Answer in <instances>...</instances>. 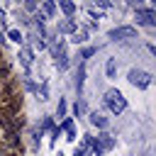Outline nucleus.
<instances>
[{
    "mask_svg": "<svg viewBox=\"0 0 156 156\" xmlns=\"http://www.w3.org/2000/svg\"><path fill=\"white\" fill-rule=\"evenodd\" d=\"M90 17H93V20H100L102 12H100V10H90Z\"/></svg>",
    "mask_w": 156,
    "mask_h": 156,
    "instance_id": "21",
    "label": "nucleus"
},
{
    "mask_svg": "<svg viewBox=\"0 0 156 156\" xmlns=\"http://www.w3.org/2000/svg\"><path fill=\"white\" fill-rule=\"evenodd\" d=\"M124 2H127L129 7H134V10H139V7H144V5H141L144 0H124Z\"/></svg>",
    "mask_w": 156,
    "mask_h": 156,
    "instance_id": "20",
    "label": "nucleus"
},
{
    "mask_svg": "<svg viewBox=\"0 0 156 156\" xmlns=\"http://www.w3.org/2000/svg\"><path fill=\"white\" fill-rule=\"evenodd\" d=\"M78 29V22L73 20V17H63V20H58V24H56V34H73Z\"/></svg>",
    "mask_w": 156,
    "mask_h": 156,
    "instance_id": "5",
    "label": "nucleus"
},
{
    "mask_svg": "<svg viewBox=\"0 0 156 156\" xmlns=\"http://www.w3.org/2000/svg\"><path fill=\"white\" fill-rule=\"evenodd\" d=\"M34 93L39 95L37 100H49V85H46V83H41V85H39V88H37Z\"/></svg>",
    "mask_w": 156,
    "mask_h": 156,
    "instance_id": "16",
    "label": "nucleus"
},
{
    "mask_svg": "<svg viewBox=\"0 0 156 156\" xmlns=\"http://www.w3.org/2000/svg\"><path fill=\"white\" fill-rule=\"evenodd\" d=\"M110 41H127V39H136V27L132 24H122V27H112L107 32Z\"/></svg>",
    "mask_w": 156,
    "mask_h": 156,
    "instance_id": "3",
    "label": "nucleus"
},
{
    "mask_svg": "<svg viewBox=\"0 0 156 156\" xmlns=\"http://www.w3.org/2000/svg\"><path fill=\"white\" fill-rule=\"evenodd\" d=\"M85 112H88V102H85V98H78L76 105H73V115L76 117H83Z\"/></svg>",
    "mask_w": 156,
    "mask_h": 156,
    "instance_id": "13",
    "label": "nucleus"
},
{
    "mask_svg": "<svg viewBox=\"0 0 156 156\" xmlns=\"http://www.w3.org/2000/svg\"><path fill=\"white\" fill-rule=\"evenodd\" d=\"M0 61H2V49H0Z\"/></svg>",
    "mask_w": 156,
    "mask_h": 156,
    "instance_id": "23",
    "label": "nucleus"
},
{
    "mask_svg": "<svg viewBox=\"0 0 156 156\" xmlns=\"http://www.w3.org/2000/svg\"><path fill=\"white\" fill-rule=\"evenodd\" d=\"M149 2H151V0H149Z\"/></svg>",
    "mask_w": 156,
    "mask_h": 156,
    "instance_id": "25",
    "label": "nucleus"
},
{
    "mask_svg": "<svg viewBox=\"0 0 156 156\" xmlns=\"http://www.w3.org/2000/svg\"><path fill=\"white\" fill-rule=\"evenodd\" d=\"M117 68H119V63H117V58L115 56H110L107 58V63H105V76L112 80V78H117Z\"/></svg>",
    "mask_w": 156,
    "mask_h": 156,
    "instance_id": "10",
    "label": "nucleus"
},
{
    "mask_svg": "<svg viewBox=\"0 0 156 156\" xmlns=\"http://www.w3.org/2000/svg\"><path fill=\"white\" fill-rule=\"evenodd\" d=\"M5 44H7V37H5L2 32H0V46H5Z\"/></svg>",
    "mask_w": 156,
    "mask_h": 156,
    "instance_id": "22",
    "label": "nucleus"
},
{
    "mask_svg": "<svg viewBox=\"0 0 156 156\" xmlns=\"http://www.w3.org/2000/svg\"><path fill=\"white\" fill-rule=\"evenodd\" d=\"M58 129L66 132V139H68V141H76V124H73V117H63V122L58 124Z\"/></svg>",
    "mask_w": 156,
    "mask_h": 156,
    "instance_id": "6",
    "label": "nucleus"
},
{
    "mask_svg": "<svg viewBox=\"0 0 156 156\" xmlns=\"http://www.w3.org/2000/svg\"><path fill=\"white\" fill-rule=\"evenodd\" d=\"M93 54H98V46H83V49H80V54H78V61H80V63H85Z\"/></svg>",
    "mask_w": 156,
    "mask_h": 156,
    "instance_id": "14",
    "label": "nucleus"
},
{
    "mask_svg": "<svg viewBox=\"0 0 156 156\" xmlns=\"http://www.w3.org/2000/svg\"><path fill=\"white\" fill-rule=\"evenodd\" d=\"M110 2H115V0H110Z\"/></svg>",
    "mask_w": 156,
    "mask_h": 156,
    "instance_id": "24",
    "label": "nucleus"
},
{
    "mask_svg": "<svg viewBox=\"0 0 156 156\" xmlns=\"http://www.w3.org/2000/svg\"><path fill=\"white\" fill-rule=\"evenodd\" d=\"M39 7H41L39 12H41V15L46 17V20L56 15V2H54V0H41V2H39Z\"/></svg>",
    "mask_w": 156,
    "mask_h": 156,
    "instance_id": "9",
    "label": "nucleus"
},
{
    "mask_svg": "<svg viewBox=\"0 0 156 156\" xmlns=\"http://www.w3.org/2000/svg\"><path fill=\"white\" fill-rule=\"evenodd\" d=\"M56 5L63 10L66 17H73V12H76V2H73V0H56Z\"/></svg>",
    "mask_w": 156,
    "mask_h": 156,
    "instance_id": "11",
    "label": "nucleus"
},
{
    "mask_svg": "<svg viewBox=\"0 0 156 156\" xmlns=\"http://www.w3.org/2000/svg\"><path fill=\"white\" fill-rule=\"evenodd\" d=\"M134 20H136V24L139 27H154L156 24V12H154V7H139V10H134Z\"/></svg>",
    "mask_w": 156,
    "mask_h": 156,
    "instance_id": "4",
    "label": "nucleus"
},
{
    "mask_svg": "<svg viewBox=\"0 0 156 156\" xmlns=\"http://www.w3.org/2000/svg\"><path fill=\"white\" fill-rule=\"evenodd\" d=\"M22 2H24V10L27 12H37V5H39L37 0H22Z\"/></svg>",
    "mask_w": 156,
    "mask_h": 156,
    "instance_id": "19",
    "label": "nucleus"
},
{
    "mask_svg": "<svg viewBox=\"0 0 156 156\" xmlns=\"http://www.w3.org/2000/svg\"><path fill=\"white\" fill-rule=\"evenodd\" d=\"M88 117H90V124H93V127H98V129H107V127H110L107 117H105V115H100V112H90Z\"/></svg>",
    "mask_w": 156,
    "mask_h": 156,
    "instance_id": "8",
    "label": "nucleus"
},
{
    "mask_svg": "<svg viewBox=\"0 0 156 156\" xmlns=\"http://www.w3.org/2000/svg\"><path fill=\"white\" fill-rule=\"evenodd\" d=\"M127 80H129L134 88H139V90H146V88L151 85V73H149V71H144V68H129V73H127Z\"/></svg>",
    "mask_w": 156,
    "mask_h": 156,
    "instance_id": "2",
    "label": "nucleus"
},
{
    "mask_svg": "<svg viewBox=\"0 0 156 156\" xmlns=\"http://www.w3.org/2000/svg\"><path fill=\"white\" fill-rule=\"evenodd\" d=\"M17 58H20V63H22L24 68H29V66H32V58H34V51H32L29 46H22L20 54H17Z\"/></svg>",
    "mask_w": 156,
    "mask_h": 156,
    "instance_id": "7",
    "label": "nucleus"
},
{
    "mask_svg": "<svg viewBox=\"0 0 156 156\" xmlns=\"http://www.w3.org/2000/svg\"><path fill=\"white\" fill-rule=\"evenodd\" d=\"M83 83H85V63H78V71H76V90L78 93L83 90Z\"/></svg>",
    "mask_w": 156,
    "mask_h": 156,
    "instance_id": "12",
    "label": "nucleus"
},
{
    "mask_svg": "<svg viewBox=\"0 0 156 156\" xmlns=\"http://www.w3.org/2000/svg\"><path fill=\"white\" fill-rule=\"evenodd\" d=\"M66 110H68V105H66V100L61 98V100H58V105H56V117H61V119H63V117H66Z\"/></svg>",
    "mask_w": 156,
    "mask_h": 156,
    "instance_id": "18",
    "label": "nucleus"
},
{
    "mask_svg": "<svg viewBox=\"0 0 156 156\" xmlns=\"http://www.w3.org/2000/svg\"><path fill=\"white\" fill-rule=\"evenodd\" d=\"M102 102H105V107L112 112V115H122L124 110H127V98L117 90V88H110V90H105V98H102Z\"/></svg>",
    "mask_w": 156,
    "mask_h": 156,
    "instance_id": "1",
    "label": "nucleus"
},
{
    "mask_svg": "<svg viewBox=\"0 0 156 156\" xmlns=\"http://www.w3.org/2000/svg\"><path fill=\"white\" fill-rule=\"evenodd\" d=\"M71 41H73V44H85V41H88V32H85V29H76V32L71 34Z\"/></svg>",
    "mask_w": 156,
    "mask_h": 156,
    "instance_id": "15",
    "label": "nucleus"
},
{
    "mask_svg": "<svg viewBox=\"0 0 156 156\" xmlns=\"http://www.w3.org/2000/svg\"><path fill=\"white\" fill-rule=\"evenodd\" d=\"M5 37H7V39H12V41H17V44H20L22 39H24L20 29H7V34H5Z\"/></svg>",
    "mask_w": 156,
    "mask_h": 156,
    "instance_id": "17",
    "label": "nucleus"
}]
</instances>
